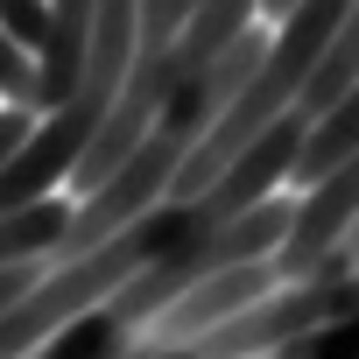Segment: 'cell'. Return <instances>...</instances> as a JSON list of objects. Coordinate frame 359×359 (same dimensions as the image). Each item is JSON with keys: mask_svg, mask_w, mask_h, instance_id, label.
Segmentation results:
<instances>
[{"mask_svg": "<svg viewBox=\"0 0 359 359\" xmlns=\"http://www.w3.org/2000/svg\"><path fill=\"white\" fill-rule=\"evenodd\" d=\"M29 85H36V57H29V50H15L8 36H0V99L22 113V106H29Z\"/></svg>", "mask_w": 359, "mask_h": 359, "instance_id": "5", "label": "cell"}, {"mask_svg": "<svg viewBox=\"0 0 359 359\" xmlns=\"http://www.w3.org/2000/svg\"><path fill=\"white\" fill-rule=\"evenodd\" d=\"M29 134H36V120H29V113H15V106H0V169L15 162V148H22Z\"/></svg>", "mask_w": 359, "mask_h": 359, "instance_id": "6", "label": "cell"}, {"mask_svg": "<svg viewBox=\"0 0 359 359\" xmlns=\"http://www.w3.org/2000/svg\"><path fill=\"white\" fill-rule=\"evenodd\" d=\"M71 233V198H43V205H22L0 219V268H22V261H50L57 240Z\"/></svg>", "mask_w": 359, "mask_h": 359, "instance_id": "3", "label": "cell"}, {"mask_svg": "<svg viewBox=\"0 0 359 359\" xmlns=\"http://www.w3.org/2000/svg\"><path fill=\"white\" fill-rule=\"evenodd\" d=\"M275 359H359V303H352L345 317H331V324H317V331L289 338Z\"/></svg>", "mask_w": 359, "mask_h": 359, "instance_id": "4", "label": "cell"}, {"mask_svg": "<svg viewBox=\"0 0 359 359\" xmlns=\"http://www.w3.org/2000/svg\"><path fill=\"white\" fill-rule=\"evenodd\" d=\"M338 254H345V261H352V268H359V219H352V226H345V240H338Z\"/></svg>", "mask_w": 359, "mask_h": 359, "instance_id": "7", "label": "cell"}, {"mask_svg": "<svg viewBox=\"0 0 359 359\" xmlns=\"http://www.w3.org/2000/svg\"><path fill=\"white\" fill-rule=\"evenodd\" d=\"M289 8H296V0H261V15H268V22H282Z\"/></svg>", "mask_w": 359, "mask_h": 359, "instance_id": "8", "label": "cell"}, {"mask_svg": "<svg viewBox=\"0 0 359 359\" xmlns=\"http://www.w3.org/2000/svg\"><path fill=\"white\" fill-rule=\"evenodd\" d=\"M352 85H359V0H352V15L338 22V36L324 43L317 71L303 78V92H296V113H303V120L317 127V120H324V113H331V106H338V99L352 92Z\"/></svg>", "mask_w": 359, "mask_h": 359, "instance_id": "2", "label": "cell"}, {"mask_svg": "<svg viewBox=\"0 0 359 359\" xmlns=\"http://www.w3.org/2000/svg\"><path fill=\"white\" fill-rule=\"evenodd\" d=\"M303 134H310V120H303V113H282L212 191H198V198H184V205H155V212H141L134 226H120L113 240H99L92 254H78V261H64V268H43V282L0 317V359H29L50 331H64L71 317H85L92 303H106L120 282H134V275H148V268H162V261H176V254H191L198 240L226 233V226L247 219L254 205L282 198L289 169H296V155H303Z\"/></svg>", "mask_w": 359, "mask_h": 359, "instance_id": "1", "label": "cell"}]
</instances>
